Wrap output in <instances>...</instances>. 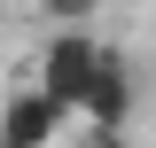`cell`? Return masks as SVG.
I'll list each match as a JSON object with an SVG mask.
<instances>
[{
    "label": "cell",
    "instance_id": "6da1fadb",
    "mask_svg": "<svg viewBox=\"0 0 156 148\" xmlns=\"http://www.w3.org/2000/svg\"><path fill=\"white\" fill-rule=\"evenodd\" d=\"M101 62H109V47H94L86 31H55L47 47H39V62H31L23 78H31V86L47 93L62 117H86V93H94Z\"/></svg>",
    "mask_w": 156,
    "mask_h": 148
},
{
    "label": "cell",
    "instance_id": "7a4b0ae2",
    "mask_svg": "<svg viewBox=\"0 0 156 148\" xmlns=\"http://www.w3.org/2000/svg\"><path fill=\"white\" fill-rule=\"evenodd\" d=\"M70 125V117L47 101V93L31 86V78H16V93H8V109H0V148H55V132Z\"/></svg>",
    "mask_w": 156,
    "mask_h": 148
},
{
    "label": "cell",
    "instance_id": "3957f363",
    "mask_svg": "<svg viewBox=\"0 0 156 148\" xmlns=\"http://www.w3.org/2000/svg\"><path fill=\"white\" fill-rule=\"evenodd\" d=\"M133 101H140L133 70H125V55H109V62H101V78H94V93H86V125H94V140H109V132L133 125Z\"/></svg>",
    "mask_w": 156,
    "mask_h": 148
},
{
    "label": "cell",
    "instance_id": "277c9868",
    "mask_svg": "<svg viewBox=\"0 0 156 148\" xmlns=\"http://www.w3.org/2000/svg\"><path fill=\"white\" fill-rule=\"evenodd\" d=\"M94 8H101V0H39V16H55V31H78Z\"/></svg>",
    "mask_w": 156,
    "mask_h": 148
},
{
    "label": "cell",
    "instance_id": "5b68a950",
    "mask_svg": "<svg viewBox=\"0 0 156 148\" xmlns=\"http://www.w3.org/2000/svg\"><path fill=\"white\" fill-rule=\"evenodd\" d=\"M86 148H133V140H125V132H109V140H86Z\"/></svg>",
    "mask_w": 156,
    "mask_h": 148
}]
</instances>
